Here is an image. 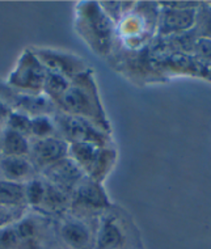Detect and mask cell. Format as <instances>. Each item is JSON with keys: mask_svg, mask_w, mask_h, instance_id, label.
<instances>
[{"mask_svg": "<svg viewBox=\"0 0 211 249\" xmlns=\"http://www.w3.org/2000/svg\"><path fill=\"white\" fill-rule=\"evenodd\" d=\"M60 239L70 249H93L96 232L79 218H70L59 227Z\"/></svg>", "mask_w": 211, "mask_h": 249, "instance_id": "12", "label": "cell"}, {"mask_svg": "<svg viewBox=\"0 0 211 249\" xmlns=\"http://www.w3.org/2000/svg\"><path fill=\"white\" fill-rule=\"evenodd\" d=\"M69 156L78 163L87 177L101 184L116 163L117 151L89 143H70Z\"/></svg>", "mask_w": 211, "mask_h": 249, "instance_id": "4", "label": "cell"}, {"mask_svg": "<svg viewBox=\"0 0 211 249\" xmlns=\"http://www.w3.org/2000/svg\"><path fill=\"white\" fill-rule=\"evenodd\" d=\"M0 150L3 156H26L30 152V144L28 138L7 127L1 137Z\"/></svg>", "mask_w": 211, "mask_h": 249, "instance_id": "16", "label": "cell"}, {"mask_svg": "<svg viewBox=\"0 0 211 249\" xmlns=\"http://www.w3.org/2000/svg\"><path fill=\"white\" fill-rule=\"evenodd\" d=\"M82 13L78 18V29L90 43L95 52L106 55L112 50L114 39V24L99 3H83Z\"/></svg>", "mask_w": 211, "mask_h": 249, "instance_id": "2", "label": "cell"}, {"mask_svg": "<svg viewBox=\"0 0 211 249\" xmlns=\"http://www.w3.org/2000/svg\"><path fill=\"white\" fill-rule=\"evenodd\" d=\"M192 30L197 38L211 39V1H199L195 25Z\"/></svg>", "mask_w": 211, "mask_h": 249, "instance_id": "20", "label": "cell"}, {"mask_svg": "<svg viewBox=\"0 0 211 249\" xmlns=\"http://www.w3.org/2000/svg\"><path fill=\"white\" fill-rule=\"evenodd\" d=\"M46 73L48 70L39 62L35 53L25 50L9 75L8 83L13 88L29 92L30 95H38V92L43 90Z\"/></svg>", "mask_w": 211, "mask_h": 249, "instance_id": "6", "label": "cell"}, {"mask_svg": "<svg viewBox=\"0 0 211 249\" xmlns=\"http://www.w3.org/2000/svg\"><path fill=\"white\" fill-rule=\"evenodd\" d=\"M7 127L22 134L24 137H32V117L21 112H13L7 120Z\"/></svg>", "mask_w": 211, "mask_h": 249, "instance_id": "23", "label": "cell"}, {"mask_svg": "<svg viewBox=\"0 0 211 249\" xmlns=\"http://www.w3.org/2000/svg\"><path fill=\"white\" fill-rule=\"evenodd\" d=\"M55 122L49 116L32 117V135L37 139H46L54 137Z\"/></svg>", "mask_w": 211, "mask_h": 249, "instance_id": "22", "label": "cell"}, {"mask_svg": "<svg viewBox=\"0 0 211 249\" xmlns=\"http://www.w3.org/2000/svg\"><path fill=\"white\" fill-rule=\"evenodd\" d=\"M0 169L4 175L5 180L20 182L30 181L33 176L35 167L26 156H3L0 160Z\"/></svg>", "mask_w": 211, "mask_h": 249, "instance_id": "14", "label": "cell"}, {"mask_svg": "<svg viewBox=\"0 0 211 249\" xmlns=\"http://www.w3.org/2000/svg\"><path fill=\"white\" fill-rule=\"evenodd\" d=\"M159 5H161L159 3ZM197 8H172V7H159L158 13V36L159 38H169L175 36L186 33L195 25Z\"/></svg>", "mask_w": 211, "mask_h": 249, "instance_id": "8", "label": "cell"}, {"mask_svg": "<svg viewBox=\"0 0 211 249\" xmlns=\"http://www.w3.org/2000/svg\"><path fill=\"white\" fill-rule=\"evenodd\" d=\"M33 53L48 71L63 75L70 80H73V77L86 71L83 60L70 54L54 50H37Z\"/></svg>", "mask_w": 211, "mask_h": 249, "instance_id": "11", "label": "cell"}, {"mask_svg": "<svg viewBox=\"0 0 211 249\" xmlns=\"http://www.w3.org/2000/svg\"><path fill=\"white\" fill-rule=\"evenodd\" d=\"M86 173L72 158H65L43 169V178L72 197L78 185L86 178Z\"/></svg>", "mask_w": 211, "mask_h": 249, "instance_id": "9", "label": "cell"}, {"mask_svg": "<svg viewBox=\"0 0 211 249\" xmlns=\"http://www.w3.org/2000/svg\"><path fill=\"white\" fill-rule=\"evenodd\" d=\"M70 143L66 139L50 137L46 139H37L32 146V158L38 167L45 168L65 159L69 156Z\"/></svg>", "mask_w": 211, "mask_h": 249, "instance_id": "13", "label": "cell"}, {"mask_svg": "<svg viewBox=\"0 0 211 249\" xmlns=\"http://www.w3.org/2000/svg\"><path fill=\"white\" fill-rule=\"evenodd\" d=\"M0 205L24 209L26 205L25 184L0 180Z\"/></svg>", "mask_w": 211, "mask_h": 249, "instance_id": "18", "label": "cell"}, {"mask_svg": "<svg viewBox=\"0 0 211 249\" xmlns=\"http://www.w3.org/2000/svg\"><path fill=\"white\" fill-rule=\"evenodd\" d=\"M16 105L18 107V112H24L26 116H48L54 109L53 100L48 96L30 95V93H20L16 97Z\"/></svg>", "mask_w": 211, "mask_h": 249, "instance_id": "15", "label": "cell"}, {"mask_svg": "<svg viewBox=\"0 0 211 249\" xmlns=\"http://www.w3.org/2000/svg\"><path fill=\"white\" fill-rule=\"evenodd\" d=\"M39 227L35 218L22 216L11 226L0 228V249H41Z\"/></svg>", "mask_w": 211, "mask_h": 249, "instance_id": "7", "label": "cell"}, {"mask_svg": "<svg viewBox=\"0 0 211 249\" xmlns=\"http://www.w3.org/2000/svg\"><path fill=\"white\" fill-rule=\"evenodd\" d=\"M90 75L92 72L89 70H86L84 72L73 77L69 89L62 95L56 104H59L63 113L82 117L104 130L105 133L110 134V127L100 103L96 84Z\"/></svg>", "mask_w": 211, "mask_h": 249, "instance_id": "1", "label": "cell"}, {"mask_svg": "<svg viewBox=\"0 0 211 249\" xmlns=\"http://www.w3.org/2000/svg\"><path fill=\"white\" fill-rule=\"evenodd\" d=\"M71 82L72 80H70L63 75L48 71L46 80H45V84H43V90H45V93H46L49 99H52L53 101L56 103L66 90L69 89Z\"/></svg>", "mask_w": 211, "mask_h": 249, "instance_id": "19", "label": "cell"}, {"mask_svg": "<svg viewBox=\"0 0 211 249\" xmlns=\"http://www.w3.org/2000/svg\"><path fill=\"white\" fill-rule=\"evenodd\" d=\"M11 113H12V109L9 107V105H7L3 100L0 99V124L1 122H7Z\"/></svg>", "mask_w": 211, "mask_h": 249, "instance_id": "26", "label": "cell"}, {"mask_svg": "<svg viewBox=\"0 0 211 249\" xmlns=\"http://www.w3.org/2000/svg\"><path fill=\"white\" fill-rule=\"evenodd\" d=\"M192 56L203 66L211 65V39L197 38L192 48Z\"/></svg>", "mask_w": 211, "mask_h": 249, "instance_id": "24", "label": "cell"}, {"mask_svg": "<svg viewBox=\"0 0 211 249\" xmlns=\"http://www.w3.org/2000/svg\"><path fill=\"white\" fill-rule=\"evenodd\" d=\"M22 218V209L7 207L0 205V228L11 226Z\"/></svg>", "mask_w": 211, "mask_h": 249, "instance_id": "25", "label": "cell"}, {"mask_svg": "<svg viewBox=\"0 0 211 249\" xmlns=\"http://www.w3.org/2000/svg\"><path fill=\"white\" fill-rule=\"evenodd\" d=\"M45 180V178H43ZM72 197L45 180V196L39 209L49 213H63L71 205Z\"/></svg>", "mask_w": 211, "mask_h": 249, "instance_id": "17", "label": "cell"}, {"mask_svg": "<svg viewBox=\"0 0 211 249\" xmlns=\"http://www.w3.org/2000/svg\"><path fill=\"white\" fill-rule=\"evenodd\" d=\"M55 124L70 143H89L97 147H106L109 134L82 117L59 113L55 116Z\"/></svg>", "mask_w": 211, "mask_h": 249, "instance_id": "5", "label": "cell"}, {"mask_svg": "<svg viewBox=\"0 0 211 249\" xmlns=\"http://www.w3.org/2000/svg\"><path fill=\"white\" fill-rule=\"evenodd\" d=\"M71 206L79 213H97L110 209L112 203L101 184L86 177L73 192Z\"/></svg>", "mask_w": 211, "mask_h": 249, "instance_id": "10", "label": "cell"}, {"mask_svg": "<svg viewBox=\"0 0 211 249\" xmlns=\"http://www.w3.org/2000/svg\"><path fill=\"white\" fill-rule=\"evenodd\" d=\"M45 196V180L43 178H32L25 184L26 205L39 209Z\"/></svg>", "mask_w": 211, "mask_h": 249, "instance_id": "21", "label": "cell"}, {"mask_svg": "<svg viewBox=\"0 0 211 249\" xmlns=\"http://www.w3.org/2000/svg\"><path fill=\"white\" fill-rule=\"evenodd\" d=\"M137 228L118 215H103L96 230L93 249H141Z\"/></svg>", "mask_w": 211, "mask_h": 249, "instance_id": "3", "label": "cell"}, {"mask_svg": "<svg viewBox=\"0 0 211 249\" xmlns=\"http://www.w3.org/2000/svg\"><path fill=\"white\" fill-rule=\"evenodd\" d=\"M207 79H210L211 80V65L210 66H207V69H206V76Z\"/></svg>", "mask_w": 211, "mask_h": 249, "instance_id": "27", "label": "cell"}]
</instances>
